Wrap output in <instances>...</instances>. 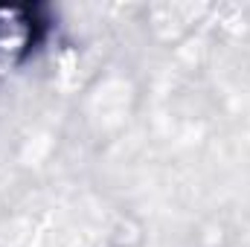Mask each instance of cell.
Returning a JSON list of instances; mask_svg holds the SVG:
<instances>
[{
    "label": "cell",
    "instance_id": "1",
    "mask_svg": "<svg viewBox=\"0 0 250 247\" xmlns=\"http://www.w3.org/2000/svg\"><path fill=\"white\" fill-rule=\"evenodd\" d=\"M47 23L38 18V6H0V70H9L41 44Z\"/></svg>",
    "mask_w": 250,
    "mask_h": 247
}]
</instances>
